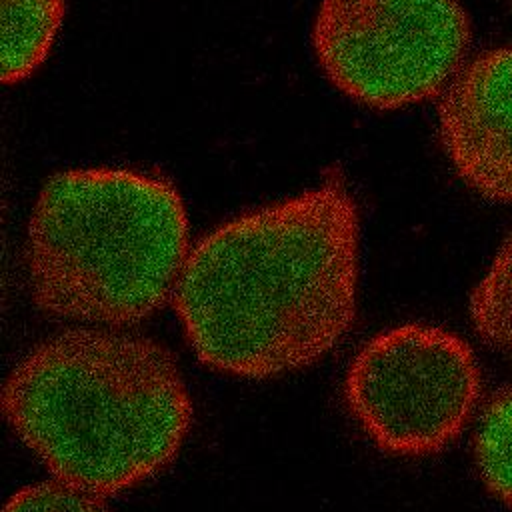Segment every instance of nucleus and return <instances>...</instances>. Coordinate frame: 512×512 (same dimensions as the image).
<instances>
[{
  "label": "nucleus",
  "instance_id": "39448f33",
  "mask_svg": "<svg viewBox=\"0 0 512 512\" xmlns=\"http://www.w3.org/2000/svg\"><path fill=\"white\" fill-rule=\"evenodd\" d=\"M460 0H320L312 48L342 94L376 110L430 100L466 62Z\"/></svg>",
  "mask_w": 512,
  "mask_h": 512
},
{
  "label": "nucleus",
  "instance_id": "1a4fd4ad",
  "mask_svg": "<svg viewBox=\"0 0 512 512\" xmlns=\"http://www.w3.org/2000/svg\"><path fill=\"white\" fill-rule=\"evenodd\" d=\"M468 316L486 346L512 356V230L474 284Z\"/></svg>",
  "mask_w": 512,
  "mask_h": 512
},
{
  "label": "nucleus",
  "instance_id": "9d476101",
  "mask_svg": "<svg viewBox=\"0 0 512 512\" xmlns=\"http://www.w3.org/2000/svg\"><path fill=\"white\" fill-rule=\"evenodd\" d=\"M2 512H112L102 496L72 488L58 480L26 484L12 492Z\"/></svg>",
  "mask_w": 512,
  "mask_h": 512
},
{
  "label": "nucleus",
  "instance_id": "f257e3e1",
  "mask_svg": "<svg viewBox=\"0 0 512 512\" xmlns=\"http://www.w3.org/2000/svg\"><path fill=\"white\" fill-rule=\"evenodd\" d=\"M360 212L340 174L204 234L172 304L196 358L240 378L304 370L358 310Z\"/></svg>",
  "mask_w": 512,
  "mask_h": 512
},
{
  "label": "nucleus",
  "instance_id": "20e7f679",
  "mask_svg": "<svg viewBox=\"0 0 512 512\" xmlns=\"http://www.w3.org/2000/svg\"><path fill=\"white\" fill-rule=\"evenodd\" d=\"M344 404L392 456H432L456 442L482 398V370L456 332L406 322L368 338L348 362Z\"/></svg>",
  "mask_w": 512,
  "mask_h": 512
},
{
  "label": "nucleus",
  "instance_id": "f03ea898",
  "mask_svg": "<svg viewBox=\"0 0 512 512\" xmlns=\"http://www.w3.org/2000/svg\"><path fill=\"white\" fill-rule=\"evenodd\" d=\"M2 414L54 480L106 498L172 464L194 404L164 344L70 328L16 362L2 386Z\"/></svg>",
  "mask_w": 512,
  "mask_h": 512
},
{
  "label": "nucleus",
  "instance_id": "6e6552de",
  "mask_svg": "<svg viewBox=\"0 0 512 512\" xmlns=\"http://www.w3.org/2000/svg\"><path fill=\"white\" fill-rule=\"evenodd\" d=\"M472 456L484 488L512 508V384L500 386L482 404L472 434Z\"/></svg>",
  "mask_w": 512,
  "mask_h": 512
},
{
  "label": "nucleus",
  "instance_id": "7ed1b4c3",
  "mask_svg": "<svg viewBox=\"0 0 512 512\" xmlns=\"http://www.w3.org/2000/svg\"><path fill=\"white\" fill-rule=\"evenodd\" d=\"M176 186L130 168H72L40 188L26 230L30 296L42 312L110 328L172 300L190 254Z\"/></svg>",
  "mask_w": 512,
  "mask_h": 512
},
{
  "label": "nucleus",
  "instance_id": "423d86ee",
  "mask_svg": "<svg viewBox=\"0 0 512 512\" xmlns=\"http://www.w3.org/2000/svg\"><path fill=\"white\" fill-rule=\"evenodd\" d=\"M438 138L468 188L512 204V46L462 64L440 94Z\"/></svg>",
  "mask_w": 512,
  "mask_h": 512
},
{
  "label": "nucleus",
  "instance_id": "0eeeda50",
  "mask_svg": "<svg viewBox=\"0 0 512 512\" xmlns=\"http://www.w3.org/2000/svg\"><path fill=\"white\" fill-rule=\"evenodd\" d=\"M64 0H2V82L18 84L48 58L64 20Z\"/></svg>",
  "mask_w": 512,
  "mask_h": 512
}]
</instances>
